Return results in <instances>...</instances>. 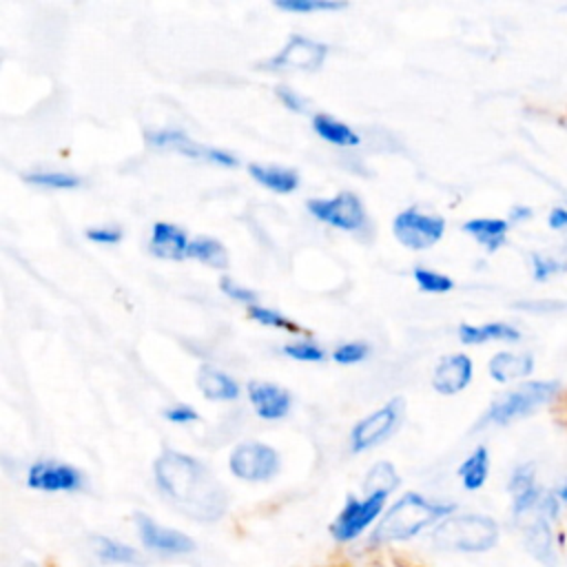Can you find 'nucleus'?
Instances as JSON below:
<instances>
[{"mask_svg": "<svg viewBox=\"0 0 567 567\" xmlns=\"http://www.w3.org/2000/svg\"><path fill=\"white\" fill-rule=\"evenodd\" d=\"M153 474L159 492L186 516L202 523L224 516L228 494L217 476L195 456L164 450L153 463Z\"/></svg>", "mask_w": 567, "mask_h": 567, "instance_id": "f257e3e1", "label": "nucleus"}, {"mask_svg": "<svg viewBox=\"0 0 567 567\" xmlns=\"http://www.w3.org/2000/svg\"><path fill=\"white\" fill-rule=\"evenodd\" d=\"M454 512V505L439 503L432 498H425L416 492L403 494L399 501L390 505V509L383 514L374 529L377 543H394V540H410L439 518H447V514Z\"/></svg>", "mask_w": 567, "mask_h": 567, "instance_id": "f03ea898", "label": "nucleus"}, {"mask_svg": "<svg viewBox=\"0 0 567 567\" xmlns=\"http://www.w3.org/2000/svg\"><path fill=\"white\" fill-rule=\"evenodd\" d=\"M432 540L439 549L485 551L496 545L498 525L483 514H456L434 527Z\"/></svg>", "mask_w": 567, "mask_h": 567, "instance_id": "7ed1b4c3", "label": "nucleus"}, {"mask_svg": "<svg viewBox=\"0 0 567 567\" xmlns=\"http://www.w3.org/2000/svg\"><path fill=\"white\" fill-rule=\"evenodd\" d=\"M558 394V381H525L514 390L501 394L483 414V425H509L512 421L534 414Z\"/></svg>", "mask_w": 567, "mask_h": 567, "instance_id": "20e7f679", "label": "nucleus"}, {"mask_svg": "<svg viewBox=\"0 0 567 567\" xmlns=\"http://www.w3.org/2000/svg\"><path fill=\"white\" fill-rule=\"evenodd\" d=\"M390 494L385 492H365L363 498L348 496L346 505L337 514L330 532L339 543H350L359 538L381 514Z\"/></svg>", "mask_w": 567, "mask_h": 567, "instance_id": "39448f33", "label": "nucleus"}, {"mask_svg": "<svg viewBox=\"0 0 567 567\" xmlns=\"http://www.w3.org/2000/svg\"><path fill=\"white\" fill-rule=\"evenodd\" d=\"M306 208L315 219H319L332 228L346 230V233H357V230L365 228V224H368L363 202L350 190L337 193L334 197L308 199Z\"/></svg>", "mask_w": 567, "mask_h": 567, "instance_id": "423d86ee", "label": "nucleus"}, {"mask_svg": "<svg viewBox=\"0 0 567 567\" xmlns=\"http://www.w3.org/2000/svg\"><path fill=\"white\" fill-rule=\"evenodd\" d=\"M392 233L401 246L410 250H427L441 241L445 233V219L419 208H405L394 217Z\"/></svg>", "mask_w": 567, "mask_h": 567, "instance_id": "0eeeda50", "label": "nucleus"}, {"mask_svg": "<svg viewBox=\"0 0 567 567\" xmlns=\"http://www.w3.org/2000/svg\"><path fill=\"white\" fill-rule=\"evenodd\" d=\"M228 467L241 481L264 483L279 472V454L266 443L246 441L230 452Z\"/></svg>", "mask_w": 567, "mask_h": 567, "instance_id": "6e6552de", "label": "nucleus"}, {"mask_svg": "<svg viewBox=\"0 0 567 567\" xmlns=\"http://www.w3.org/2000/svg\"><path fill=\"white\" fill-rule=\"evenodd\" d=\"M401 412H403L401 399H392L385 405H381L379 410H374L372 414H368L365 419H361L350 432L352 452H365V450L383 443L399 425Z\"/></svg>", "mask_w": 567, "mask_h": 567, "instance_id": "1a4fd4ad", "label": "nucleus"}, {"mask_svg": "<svg viewBox=\"0 0 567 567\" xmlns=\"http://www.w3.org/2000/svg\"><path fill=\"white\" fill-rule=\"evenodd\" d=\"M328 55V47L319 40L306 38V35H290V40L284 44L279 53L261 62V66L270 71H284V69H297V71H317Z\"/></svg>", "mask_w": 567, "mask_h": 567, "instance_id": "9d476101", "label": "nucleus"}, {"mask_svg": "<svg viewBox=\"0 0 567 567\" xmlns=\"http://www.w3.org/2000/svg\"><path fill=\"white\" fill-rule=\"evenodd\" d=\"M27 485L38 492H78L84 485V476L69 463L42 458L29 467Z\"/></svg>", "mask_w": 567, "mask_h": 567, "instance_id": "9b49d317", "label": "nucleus"}, {"mask_svg": "<svg viewBox=\"0 0 567 567\" xmlns=\"http://www.w3.org/2000/svg\"><path fill=\"white\" fill-rule=\"evenodd\" d=\"M146 140L151 142V146L155 148H166V151H177L186 157H195V159H206V162H213V164H219V166H237V159L235 155L226 153V151H219V148H213V146H206V144H199L195 140H190L186 133L182 131H175V128H166V131H155V133H148Z\"/></svg>", "mask_w": 567, "mask_h": 567, "instance_id": "f8f14e48", "label": "nucleus"}, {"mask_svg": "<svg viewBox=\"0 0 567 567\" xmlns=\"http://www.w3.org/2000/svg\"><path fill=\"white\" fill-rule=\"evenodd\" d=\"M507 489L512 494V512L514 518L525 520L527 516H532L534 512L540 509L545 492L540 489V485L536 483V470L532 463H523L518 465L507 483Z\"/></svg>", "mask_w": 567, "mask_h": 567, "instance_id": "ddd939ff", "label": "nucleus"}, {"mask_svg": "<svg viewBox=\"0 0 567 567\" xmlns=\"http://www.w3.org/2000/svg\"><path fill=\"white\" fill-rule=\"evenodd\" d=\"M135 525L142 543L159 554H188L195 549V543L184 532L159 525L146 514H135Z\"/></svg>", "mask_w": 567, "mask_h": 567, "instance_id": "4468645a", "label": "nucleus"}, {"mask_svg": "<svg viewBox=\"0 0 567 567\" xmlns=\"http://www.w3.org/2000/svg\"><path fill=\"white\" fill-rule=\"evenodd\" d=\"M474 377V363L467 354L454 352L443 357L432 372V388L439 394H458L463 392Z\"/></svg>", "mask_w": 567, "mask_h": 567, "instance_id": "2eb2a0df", "label": "nucleus"}, {"mask_svg": "<svg viewBox=\"0 0 567 567\" xmlns=\"http://www.w3.org/2000/svg\"><path fill=\"white\" fill-rule=\"evenodd\" d=\"M248 399L250 405L255 408L257 416L266 421H277L284 419L290 410V394L286 388L268 383V381H250L248 383Z\"/></svg>", "mask_w": 567, "mask_h": 567, "instance_id": "dca6fc26", "label": "nucleus"}, {"mask_svg": "<svg viewBox=\"0 0 567 567\" xmlns=\"http://www.w3.org/2000/svg\"><path fill=\"white\" fill-rule=\"evenodd\" d=\"M523 540L527 551L545 563V565H554V534H551V518L547 516V512L540 509L534 512L532 516H527L523 520Z\"/></svg>", "mask_w": 567, "mask_h": 567, "instance_id": "f3484780", "label": "nucleus"}, {"mask_svg": "<svg viewBox=\"0 0 567 567\" xmlns=\"http://www.w3.org/2000/svg\"><path fill=\"white\" fill-rule=\"evenodd\" d=\"M188 244L190 239L186 237V233L168 221H155L151 228V241L148 248L155 257L159 259H171V261H179L186 257L188 252Z\"/></svg>", "mask_w": 567, "mask_h": 567, "instance_id": "a211bd4d", "label": "nucleus"}, {"mask_svg": "<svg viewBox=\"0 0 567 567\" xmlns=\"http://www.w3.org/2000/svg\"><path fill=\"white\" fill-rule=\"evenodd\" d=\"M489 377L498 383H509L525 379L534 372V357L529 352H496L487 363Z\"/></svg>", "mask_w": 567, "mask_h": 567, "instance_id": "6ab92c4d", "label": "nucleus"}, {"mask_svg": "<svg viewBox=\"0 0 567 567\" xmlns=\"http://www.w3.org/2000/svg\"><path fill=\"white\" fill-rule=\"evenodd\" d=\"M458 339L467 346H481V343H489V341L516 343V341H520V330L505 321H489L483 326L463 323V326H458Z\"/></svg>", "mask_w": 567, "mask_h": 567, "instance_id": "aec40b11", "label": "nucleus"}, {"mask_svg": "<svg viewBox=\"0 0 567 567\" xmlns=\"http://www.w3.org/2000/svg\"><path fill=\"white\" fill-rule=\"evenodd\" d=\"M463 230L474 237L487 252H496L507 241L509 221L498 217H474L463 224Z\"/></svg>", "mask_w": 567, "mask_h": 567, "instance_id": "412c9836", "label": "nucleus"}, {"mask_svg": "<svg viewBox=\"0 0 567 567\" xmlns=\"http://www.w3.org/2000/svg\"><path fill=\"white\" fill-rule=\"evenodd\" d=\"M197 388L210 401H233L239 396L237 381L213 365H202L197 372Z\"/></svg>", "mask_w": 567, "mask_h": 567, "instance_id": "4be33fe9", "label": "nucleus"}, {"mask_svg": "<svg viewBox=\"0 0 567 567\" xmlns=\"http://www.w3.org/2000/svg\"><path fill=\"white\" fill-rule=\"evenodd\" d=\"M248 173L250 177L266 186L268 190L272 193H292L299 188V175L290 168H281V166H264V164H250L248 166Z\"/></svg>", "mask_w": 567, "mask_h": 567, "instance_id": "5701e85b", "label": "nucleus"}, {"mask_svg": "<svg viewBox=\"0 0 567 567\" xmlns=\"http://www.w3.org/2000/svg\"><path fill=\"white\" fill-rule=\"evenodd\" d=\"M489 476V452L485 445H478L461 465H458V478L465 489L476 492L485 485Z\"/></svg>", "mask_w": 567, "mask_h": 567, "instance_id": "b1692460", "label": "nucleus"}, {"mask_svg": "<svg viewBox=\"0 0 567 567\" xmlns=\"http://www.w3.org/2000/svg\"><path fill=\"white\" fill-rule=\"evenodd\" d=\"M93 549H95V556L100 560L111 563V565H124V567H140L142 565V558H140L137 549H133L131 545L120 543L115 538H109V536H95L93 538Z\"/></svg>", "mask_w": 567, "mask_h": 567, "instance_id": "393cba45", "label": "nucleus"}, {"mask_svg": "<svg viewBox=\"0 0 567 567\" xmlns=\"http://www.w3.org/2000/svg\"><path fill=\"white\" fill-rule=\"evenodd\" d=\"M312 131L334 146H357L361 137L341 120H334L330 115H315L312 117Z\"/></svg>", "mask_w": 567, "mask_h": 567, "instance_id": "a878e982", "label": "nucleus"}, {"mask_svg": "<svg viewBox=\"0 0 567 567\" xmlns=\"http://www.w3.org/2000/svg\"><path fill=\"white\" fill-rule=\"evenodd\" d=\"M186 257L210 266V268H226L228 266V252L224 248L221 241L213 239V237H195L188 244V252Z\"/></svg>", "mask_w": 567, "mask_h": 567, "instance_id": "bb28decb", "label": "nucleus"}, {"mask_svg": "<svg viewBox=\"0 0 567 567\" xmlns=\"http://www.w3.org/2000/svg\"><path fill=\"white\" fill-rule=\"evenodd\" d=\"M24 182L35 184L40 188H55V190H71L78 188L82 184V179L78 175L71 173H62V171H35V173H27Z\"/></svg>", "mask_w": 567, "mask_h": 567, "instance_id": "cd10ccee", "label": "nucleus"}, {"mask_svg": "<svg viewBox=\"0 0 567 567\" xmlns=\"http://www.w3.org/2000/svg\"><path fill=\"white\" fill-rule=\"evenodd\" d=\"M396 485H399V474L388 461H379L377 465H372L363 483L365 492H385V494L396 489Z\"/></svg>", "mask_w": 567, "mask_h": 567, "instance_id": "c85d7f7f", "label": "nucleus"}, {"mask_svg": "<svg viewBox=\"0 0 567 567\" xmlns=\"http://www.w3.org/2000/svg\"><path fill=\"white\" fill-rule=\"evenodd\" d=\"M275 7L290 13H321V11L346 9V2L343 0H277Z\"/></svg>", "mask_w": 567, "mask_h": 567, "instance_id": "c756f323", "label": "nucleus"}, {"mask_svg": "<svg viewBox=\"0 0 567 567\" xmlns=\"http://www.w3.org/2000/svg\"><path fill=\"white\" fill-rule=\"evenodd\" d=\"M414 281L419 284L421 290L425 292H447L454 288V281L447 277V275H441V272H434L430 268H414Z\"/></svg>", "mask_w": 567, "mask_h": 567, "instance_id": "7c9ffc66", "label": "nucleus"}, {"mask_svg": "<svg viewBox=\"0 0 567 567\" xmlns=\"http://www.w3.org/2000/svg\"><path fill=\"white\" fill-rule=\"evenodd\" d=\"M284 354L295 359V361H308V363H317V361H323L326 352L321 346H317L315 341L310 339H297L292 343H286L284 346Z\"/></svg>", "mask_w": 567, "mask_h": 567, "instance_id": "2f4dec72", "label": "nucleus"}, {"mask_svg": "<svg viewBox=\"0 0 567 567\" xmlns=\"http://www.w3.org/2000/svg\"><path fill=\"white\" fill-rule=\"evenodd\" d=\"M248 315L252 321L261 323V326H270V328H284V330H292L297 332L299 326H295L290 319H286L284 315H279L277 310H270V308H264L259 303L255 306H248Z\"/></svg>", "mask_w": 567, "mask_h": 567, "instance_id": "473e14b6", "label": "nucleus"}, {"mask_svg": "<svg viewBox=\"0 0 567 567\" xmlns=\"http://www.w3.org/2000/svg\"><path fill=\"white\" fill-rule=\"evenodd\" d=\"M368 354H370V346L368 343H363V341H348V343H341L332 352V359L337 363H341V365H350V363L363 361Z\"/></svg>", "mask_w": 567, "mask_h": 567, "instance_id": "72a5a7b5", "label": "nucleus"}, {"mask_svg": "<svg viewBox=\"0 0 567 567\" xmlns=\"http://www.w3.org/2000/svg\"><path fill=\"white\" fill-rule=\"evenodd\" d=\"M219 290H221L226 297H230L233 301H239V303H246V306H255V303H257V292L250 290V288H246V286H241V284H237V281L230 279V277H221V279H219Z\"/></svg>", "mask_w": 567, "mask_h": 567, "instance_id": "f704fd0d", "label": "nucleus"}, {"mask_svg": "<svg viewBox=\"0 0 567 567\" xmlns=\"http://www.w3.org/2000/svg\"><path fill=\"white\" fill-rule=\"evenodd\" d=\"M563 264L556 257H547V255H532V275L536 281H547L551 275L563 272Z\"/></svg>", "mask_w": 567, "mask_h": 567, "instance_id": "c9c22d12", "label": "nucleus"}, {"mask_svg": "<svg viewBox=\"0 0 567 567\" xmlns=\"http://www.w3.org/2000/svg\"><path fill=\"white\" fill-rule=\"evenodd\" d=\"M275 95L279 97V102L288 109V111H292V113H306V100L295 91V89H290V86H286V84H279V86H275Z\"/></svg>", "mask_w": 567, "mask_h": 567, "instance_id": "e433bc0d", "label": "nucleus"}, {"mask_svg": "<svg viewBox=\"0 0 567 567\" xmlns=\"http://www.w3.org/2000/svg\"><path fill=\"white\" fill-rule=\"evenodd\" d=\"M86 239H91L93 244L113 246V244L122 241V230L117 226H97V228L86 230Z\"/></svg>", "mask_w": 567, "mask_h": 567, "instance_id": "4c0bfd02", "label": "nucleus"}, {"mask_svg": "<svg viewBox=\"0 0 567 567\" xmlns=\"http://www.w3.org/2000/svg\"><path fill=\"white\" fill-rule=\"evenodd\" d=\"M164 416H166V421H171V423H177V425L195 423V421L199 419V414L195 412V408H190L188 403H177V405H171V408H166Z\"/></svg>", "mask_w": 567, "mask_h": 567, "instance_id": "58836bf2", "label": "nucleus"}, {"mask_svg": "<svg viewBox=\"0 0 567 567\" xmlns=\"http://www.w3.org/2000/svg\"><path fill=\"white\" fill-rule=\"evenodd\" d=\"M547 224L551 230H565L567 228V208L554 206L547 215Z\"/></svg>", "mask_w": 567, "mask_h": 567, "instance_id": "ea45409f", "label": "nucleus"}, {"mask_svg": "<svg viewBox=\"0 0 567 567\" xmlns=\"http://www.w3.org/2000/svg\"><path fill=\"white\" fill-rule=\"evenodd\" d=\"M518 308H523V310H534V312H551V310H560V308H565V306L558 303V301H540V303L523 301V303H518Z\"/></svg>", "mask_w": 567, "mask_h": 567, "instance_id": "a19ab883", "label": "nucleus"}, {"mask_svg": "<svg viewBox=\"0 0 567 567\" xmlns=\"http://www.w3.org/2000/svg\"><path fill=\"white\" fill-rule=\"evenodd\" d=\"M532 208L529 206H514L512 210H509V221H527V219H532Z\"/></svg>", "mask_w": 567, "mask_h": 567, "instance_id": "79ce46f5", "label": "nucleus"}, {"mask_svg": "<svg viewBox=\"0 0 567 567\" xmlns=\"http://www.w3.org/2000/svg\"><path fill=\"white\" fill-rule=\"evenodd\" d=\"M556 496H558V501H560V503H565V505H567V481L556 489Z\"/></svg>", "mask_w": 567, "mask_h": 567, "instance_id": "37998d69", "label": "nucleus"}]
</instances>
